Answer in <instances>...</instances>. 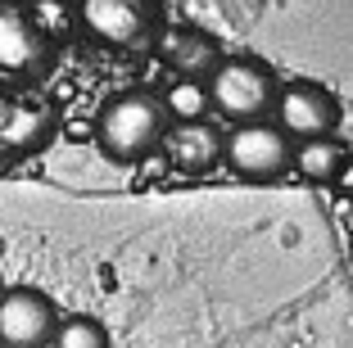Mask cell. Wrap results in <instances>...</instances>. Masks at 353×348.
Masks as SVG:
<instances>
[{"label": "cell", "instance_id": "obj_1", "mask_svg": "<svg viewBox=\"0 0 353 348\" xmlns=\"http://www.w3.org/2000/svg\"><path fill=\"white\" fill-rule=\"evenodd\" d=\"M163 132H168V113L159 104V95L118 91L100 109L91 136H95L104 158H114V163H141L145 154H154L163 145Z\"/></svg>", "mask_w": 353, "mask_h": 348}, {"label": "cell", "instance_id": "obj_2", "mask_svg": "<svg viewBox=\"0 0 353 348\" xmlns=\"http://www.w3.org/2000/svg\"><path fill=\"white\" fill-rule=\"evenodd\" d=\"M276 91H281L276 72H272L263 59H254V54L222 59L218 72L208 77V100H213V109L236 127L263 123V118L276 109Z\"/></svg>", "mask_w": 353, "mask_h": 348}, {"label": "cell", "instance_id": "obj_3", "mask_svg": "<svg viewBox=\"0 0 353 348\" xmlns=\"http://www.w3.org/2000/svg\"><path fill=\"white\" fill-rule=\"evenodd\" d=\"M290 154H294V141L268 118L231 127L227 145H222L227 167L236 176H245V181H276V176H285L290 172Z\"/></svg>", "mask_w": 353, "mask_h": 348}, {"label": "cell", "instance_id": "obj_4", "mask_svg": "<svg viewBox=\"0 0 353 348\" xmlns=\"http://www.w3.org/2000/svg\"><path fill=\"white\" fill-rule=\"evenodd\" d=\"M77 23L100 45H141L154 32H163L159 0H77Z\"/></svg>", "mask_w": 353, "mask_h": 348}, {"label": "cell", "instance_id": "obj_5", "mask_svg": "<svg viewBox=\"0 0 353 348\" xmlns=\"http://www.w3.org/2000/svg\"><path fill=\"white\" fill-rule=\"evenodd\" d=\"M272 113H276V127L290 136L294 145L335 136V127H340V100H335L322 82H308V77L281 82L276 109H272Z\"/></svg>", "mask_w": 353, "mask_h": 348}, {"label": "cell", "instance_id": "obj_6", "mask_svg": "<svg viewBox=\"0 0 353 348\" xmlns=\"http://www.w3.org/2000/svg\"><path fill=\"white\" fill-rule=\"evenodd\" d=\"M59 330L54 303L32 285H10L0 294V348H46Z\"/></svg>", "mask_w": 353, "mask_h": 348}, {"label": "cell", "instance_id": "obj_7", "mask_svg": "<svg viewBox=\"0 0 353 348\" xmlns=\"http://www.w3.org/2000/svg\"><path fill=\"white\" fill-rule=\"evenodd\" d=\"M50 68V37L19 5H0V72L37 77Z\"/></svg>", "mask_w": 353, "mask_h": 348}, {"label": "cell", "instance_id": "obj_8", "mask_svg": "<svg viewBox=\"0 0 353 348\" xmlns=\"http://www.w3.org/2000/svg\"><path fill=\"white\" fill-rule=\"evenodd\" d=\"M222 145H227V136L204 118V123H168L159 150H163L168 167L199 176V172H213L222 163Z\"/></svg>", "mask_w": 353, "mask_h": 348}, {"label": "cell", "instance_id": "obj_9", "mask_svg": "<svg viewBox=\"0 0 353 348\" xmlns=\"http://www.w3.org/2000/svg\"><path fill=\"white\" fill-rule=\"evenodd\" d=\"M159 59L172 68V77H195V82H208L218 63L227 59L222 45L199 28H163L159 32Z\"/></svg>", "mask_w": 353, "mask_h": 348}, {"label": "cell", "instance_id": "obj_10", "mask_svg": "<svg viewBox=\"0 0 353 348\" xmlns=\"http://www.w3.org/2000/svg\"><path fill=\"white\" fill-rule=\"evenodd\" d=\"M50 132H54V113L46 109V104H19L14 100L10 123L0 127V150L32 154V150H41V145L50 141Z\"/></svg>", "mask_w": 353, "mask_h": 348}, {"label": "cell", "instance_id": "obj_11", "mask_svg": "<svg viewBox=\"0 0 353 348\" xmlns=\"http://www.w3.org/2000/svg\"><path fill=\"white\" fill-rule=\"evenodd\" d=\"M349 163V150L340 145V136H322V141H299L290 154V172L299 181H317L331 185L340 176V167Z\"/></svg>", "mask_w": 353, "mask_h": 348}, {"label": "cell", "instance_id": "obj_12", "mask_svg": "<svg viewBox=\"0 0 353 348\" xmlns=\"http://www.w3.org/2000/svg\"><path fill=\"white\" fill-rule=\"evenodd\" d=\"M159 104H163L168 123H204L213 109L208 82H195V77H168V86L159 91Z\"/></svg>", "mask_w": 353, "mask_h": 348}, {"label": "cell", "instance_id": "obj_13", "mask_svg": "<svg viewBox=\"0 0 353 348\" xmlns=\"http://www.w3.org/2000/svg\"><path fill=\"white\" fill-rule=\"evenodd\" d=\"M50 348H109V330L95 317H59Z\"/></svg>", "mask_w": 353, "mask_h": 348}, {"label": "cell", "instance_id": "obj_14", "mask_svg": "<svg viewBox=\"0 0 353 348\" xmlns=\"http://www.w3.org/2000/svg\"><path fill=\"white\" fill-rule=\"evenodd\" d=\"M331 185H335V190H340V195H353V158H349V163L340 167V176H335Z\"/></svg>", "mask_w": 353, "mask_h": 348}, {"label": "cell", "instance_id": "obj_15", "mask_svg": "<svg viewBox=\"0 0 353 348\" xmlns=\"http://www.w3.org/2000/svg\"><path fill=\"white\" fill-rule=\"evenodd\" d=\"M10 113H14V95H0V127L10 123Z\"/></svg>", "mask_w": 353, "mask_h": 348}, {"label": "cell", "instance_id": "obj_16", "mask_svg": "<svg viewBox=\"0 0 353 348\" xmlns=\"http://www.w3.org/2000/svg\"><path fill=\"white\" fill-rule=\"evenodd\" d=\"M0 5H19V0H0Z\"/></svg>", "mask_w": 353, "mask_h": 348}, {"label": "cell", "instance_id": "obj_17", "mask_svg": "<svg viewBox=\"0 0 353 348\" xmlns=\"http://www.w3.org/2000/svg\"><path fill=\"white\" fill-rule=\"evenodd\" d=\"M0 254H5V236H0Z\"/></svg>", "mask_w": 353, "mask_h": 348}, {"label": "cell", "instance_id": "obj_18", "mask_svg": "<svg viewBox=\"0 0 353 348\" xmlns=\"http://www.w3.org/2000/svg\"><path fill=\"white\" fill-rule=\"evenodd\" d=\"M349 258H353V245H349Z\"/></svg>", "mask_w": 353, "mask_h": 348}, {"label": "cell", "instance_id": "obj_19", "mask_svg": "<svg viewBox=\"0 0 353 348\" xmlns=\"http://www.w3.org/2000/svg\"><path fill=\"white\" fill-rule=\"evenodd\" d=\"M0 294H5V289H0Z\"/></svg>", "mask_w": 353, "mask_h": 348}]
</instances>
